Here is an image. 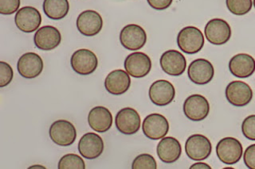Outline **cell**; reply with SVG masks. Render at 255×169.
<instances>
[{"instance_id":"obj_1","label":"cell","mask_w":255,"mask_h":169,"mask_svg":"<svg viewBox=\"0 0 255 169\" xmlns=\"http://www.w3.org/2000/svg\"><path fill=\"white\" fill-rule=\"evenodd\" d=\"M204 42L203 33L195 26H186L178 34V46L187 54H195L201 51Z\"/></svg>"},{"instance_id":"obj_2","label":"cell","mask_w":255,"mask_h":169,"mask_svg":"<svg viewBox=\"0 0 255 169\" xmlns=\"http://www.w3.org/2000/svg\"><path fill=\"white\" fill-rule=\"evenodd\" d=\"M241 142L235 137H224L216 145V154L219 161L227 165L237 164L243 157Z\"/></svg>"},{"instance_id":"obj_3","label":"cell","mask_w":255,"mask_h":169,"mask_svg":"<svg viewBox=\"0 0 255 169\" xmlns=\"http://www.w3.org/2000/svg\"><path fill=\"white\" fill-rule=\"evenodd\" d=\"M49 135L51 141L56 145L66 147L74 143L77 138V130L70 121L58 120L50 125Z\"/></svg>"},{"instance_id":"obj_4","label":"cell","mask_w":255,"mask_h":169,"mask_svg":"<svg viewBox=\"0 0 255 169\" xmlns=\"http://www.w3.org/2000/svg\"><path fill=\"white\" fill-rule=\"evenodd\" d=\"M204 34L208 42L215 46H223L231 38L229 23L222 18H213L206 24Z\"/></svg>"},{"instance_id":"obj_5","label":"cell","mask_w":255,"mask_h":169,"mask_svg":"<svg viewBox=\"0 0 255 169\" xmlns=\"http://www.w3.org/2000/svg\"><path fill=\"white\" fill-rule=\"evenodd\" d=\"M183 110L186 117L191 121H203L209 114V102L204 96L194 94L186 99Z\"/></svg>"},{"instance_id":"obj_6","label":"cell","mask_w":255,"mask_h":169,"mask_svg":"<svg viewBox=\"0 0 255 169\" xmlns=\"http://www.w3.org/2000/svg\"><path fill=\"white\" fill-rule=\"evenodd\" d=\"M70 64L74 72L81 76H88L94 73L98 68V57L91 50L82 49L73 54Z\"/></svg>"},{"instance_id":"obj_7","label":"cell","mask_w":255,"mask_h":169,"mask_svg":"<svg viewBox=\"0 0 255 169\" xmlns=\"http://www.w3.org/2000/svg\"><path fill=\"white\" fill-rule=\"evenodd\" d=\"M120 42L126 50L137 51L145 46L147 34L139 25H127L120 33Z\"/></svg>"},{"instance_id":"obj_8","label":"cell","mask_w":255,"mask_h":169,"mask_svg":"<svg viewBox=\"0 0 255 169\" xmlns=\"http://www.w3.org/2000/svg\"><path fill=\"white\" fill-rule=\"evenodd\" d=\"M142 130L148 139L160 140L166 137L169 131V122L160 113H151L143 120Z\"/></svg>"},{"instance_id":"obj_9","label":"cell","mask_w":255,"mask_h":169,"mask_svg":"<svg viewBox=\"0 0 255 169\" xmlns=\"http://www.w3.org/2000/svg\"><path fill=\"white\" fill-rule=\"evenodd\" d=\"M212 145L211 141L202 134H193L186 141L185 153L190 159L200 161L206 160L211 155Z\"/></svg>"},{"instance_id":"obj_10","label":"cell","mask_w":255,"mask_h":169,"mask_svg":"<svg viewBox=\"0 0 255 169\" xmlns=\"http://www.w3.org/2000/svg\"><path fill=\"white\" fill-rule=\"evenodd\" d=\"M225 95L231 105L243 108L248 105L253 99V90L245 82L235 80L227 85Z\"/></svg>"},{"instance_id":"obj_11","label":"cell","mask_w":255,"mask_h":169,"mask_svg":"<svg viewBox=\"0 0 255 169\" xmlns=\"http://www.w3.org/2000/svg\"><path fill=\"white\" fill-rule=\"evenodd\" d=\"M116 127L119 132L126 135H132L139 131L141 124L140 116L135 109L122 108L115 117Z\"/></svg>"},{"instance_id":"obj_12","label":"cell","mask_w":255,"mask_h":169,"mask_svg":"<svg viewBox=\"0 0 255 169\" xmlns=\"http://www.w3.org/2000/svg\"><path fill=\"white\" fill-rule=\"evenodd\" d=\"M187 75L194 84L205 85L213 80L215 68L209 60L199 58L191 62L187 69Z\"/></svg>"},{"instance_id":"obj_13","label":"cell","mask_w":255,"mask_h":169,"mask_svg":"<svg viewBox=\"0 0 255 169\" xmlns=\"http://www.w3.org/2000/svg\"><path fill=\"white\" fill-rule=\"evenodd\" d=\"M14 22L18 30L23 33L34 32L42 23V15L33 6H23L16 12Z\"/></svg>"},{"instance_id":"obj_14","label":"cell","mask_w":255,"mask_h":169,"mask_svg":"<svg viewBox=\"0 0 255 169\" xmlns=\"http://www.w3.org/2000/svg\"><path fill=\"white\" fill-rule=\"evenodd\" d=\"M76 25L78 31L84 36L94 37L102 30L103 19L98 11L87 10L78 15Z\"/></svg>"},{"instance_id":"obj_15","label":"cell","mask_w":255,"mask_h":169,"mask_svg":"<svg viewBox=\"0 0 255 169\" xmlns=\"http://www.w3.org/2000/svg\"><path fill=\"white\" fill-rule=\"evenodd\" d=\"M159 64L163 72L171 76H181L187 68L185 56L175 50L163 53L159 59Z\"/></svg>"},{"instance_id":"obj_16","label":"cell","mask_w":255,"mask_h":169,"mask_svg":"<svg viewBox=\"0 0 255 169\" xmlns=\"http://www.w3.org/2000/svg\"><path fill=\"white\" fill-rule=\"evenodd\" d=\"M124 66L129 76L134 78H143L148 75L151 71V60L144 53L134 52L126 58Z\"/></svg>"},{"instance_id":"obj_17","label":"cell","mask_w":255,"mask_h":169,"mask_svg":"<svg viewBox=\"0 0 255 169\" xmlns=\"http://www.w3.org/2000/svg\"><path fill=\"white\" fill-rule=\"evenodd\" d=\"M148 96L152 104L164 107L171 104L175 99V87L167 80H156L150 86Z\"/></svg>"},{"instance_id":"obj_18","label":"cell","mask_w":255,"mask_h":169,"mask_svg":"<svg viewBox=\"0 0 255 169\" xmlns=\"http://www.w3.org/2000/svg\"><path fill=\"white\" fill-rule=\"evenodd\" d=\"M42 57L35 53H26L20 56L17 63V69L20 76L26 79L38 77L43 71Z\"/></svg>"},{"instance_id":"obj_19","label":"cell","mask_w":255,"mask_h":169,"mask_svg":"<svg viewBox=\"0 0 255 169\" xmlns=\"http://www.w3.org/2000/svg\"><path fill=\"white\" fill-rule=\"evenodd\" d=\"M104 148L103 140L98 133H85L78 142V151L85 159H97L102 155Z\"/></svg>"},{"instance_id":"obj_20","label":"cell","mask_w":255,"mask_h":169,"mask_svg":"<svg viewBox=\"0 0 255 169\" xmlns=\"http://www.w3.org/2000/svg\"><path fill=\"white\" fill-rule=\"evenodd\" d=\"M62 35L58 29L52 26H44L37 30L34 36V42L38 50L50 51L59 46Z\"/></svg>"},{"instance_id":"obj_21","label":"cell","mask_w":255,"mask_h":169,"mask_svg":"<svg viewBox=\"0 0 255 169\" xmlns=\"http://www.w3.org/2000/svg\"><path fill=\"white\" fill-rule=\"evenodd\" d=\"M131 78L129 74L122 69L112 71L105 80L106 91L114 96H122L129 89Z\"/></svg>"},{"instance_id":"obj_22","label":"cell","mask_w":255,"mask_h":169,"mask_svg":"<svg viewBox=\"0 0 255 169\" xmlns=\"http://www.w3.org/2000/svg\"><path fill=\"white\" fill-rule=\"evenodd\" d=\"M229 70L235 77H250L255 72V58L247 54H236L230 60Z\"/></svg>"},{"instance_id":"obj_23","label":"cell","mask_w":255,"mask_h":169,"mask_svg":"<svg viewBox=\"0 0 255 169\" xmlns=\"http://www.w3.org/2000/svg\"><path fill=\"white\" fill-rule=\"evenodd\" d=\"M113 115L110 110L105 107L92 108L88 114V123L92 129L98 133H106L113 125Z\"/></svg>"},{"instance_id":"obj_24","label":"cell","mask_w":255,"mask_h":169,"mask_svg":"<svg viewBox=\"0 0 255 169\" xmlns=\"http://www.w3.org/2000/svg\"><path fill=\"white\" fill-rule=\"evenodd\" d=\"M156 153L159 160L163 163H174L181 156V145L175 137H163L157 145Z\"/></svg>"},{"instance_id":"obj_25","label":"cell","mask_w":255,"mask_h":169,"mask_svg":"<svg viewBox=\"0 0 255 169\" xmlns=\"http://www.w3.org/2000/svg\"><path fill=\"white\" fill-rule=\"evenodd\" d=\"M42 8L48 18L61 20L69 13L70 3L68 0H44Z\"/></svg>"},{"instance_id":"obj_26","label":"cell","mask_w":255,"mask_h":169,"mask_svg":"<svg viewBox=\"0 0 255 169\" xmlns=\"http://www.w3.org/2000/svg\"><path fill=\"white\" fill-rule=\"evenodd\" d=\"M227 7L231 14L242 16L249 13L253 6L252 0H226Z\"/></svg>"},{"instance_id":"obj_27","label":"cell","mask_w":255,"mask_h":169,"mask_svg":"<svg viewBox=\"0 0 255 169\" xmlns=\"http://www.w3.org/2000/svg\"><path fill=\"white\" fill-rule=\"evenodd\" d=\"M58 168L59 169H85L86 164L80 156L69 153L60 159Z\"/></svg>"},{"instance_id":"obj_28","label":"cell","mask_w":255,"mask_h":169,"mask_svg":"<svg viewBox=\"0 0 255 169\" xmlns=\"http://www.w3.org/2000/svg\"><path fill=\"white\" fill-rule=\"evenodd\" d=\"M132 169H156L157 163L155 158L150 154L143 153L135 157L131 164Z\"/></svg>"},{"instance_id":"obj_29","label":"cell","mask_w":255,"mask_h":169,"mask_svg":"<svg viewBox=\"0 0 255 169\" xmlns=\"http://www.w3.org/2000/svg\"><path fill=\"white\" fill-rule=\"evenodd\" d=\"M14 77L11 66L6 62L0 61V88L9 85Z\"/></svg>"},{"instance_id":"obj_30","label":"cell","mask_w":255,"mask_h":169,"mask_svg":"<svg viewBox=\"0 0 255 169\" xmlns=\"http://www.w3.org/2000/svg\"><path fill=\"white\" fill-rule=\"evenodd\" d=\"M242 132L250 141H255V114L246 117L242 124Z\"/></svg>"},{"instance_id":"obj_31","label":"cell","mask_w":255,"mask_h":169,"mask_svg":"<svg viewBox=\"0 0 255 169\" xmlns=\"http://www.w3.org/2000/svg\"><path fill=\"white\" fill-rule=\"evenodd\" d=\"M20 0H0V13L4 15H10L19 9Z\"/></svg>"},{"instance_id":"obj_32","label":"cell","mask_w":255,"mask_h":169,"mask_svg":"<svg viewBox=\"0 0 255 169\" xmlns=\"http://www.w3.org/2000/svg\"><path fill=\"white\" fill-rule=\"evenodd\" d=\"M243 161L248 169H255V144L247 148L243 155Z\"/></svg>"},{"instance_id":"obj_33","label":"cell","mask_w":255,"mask_h":169,"mask_svg":"<svg viewBox=\"0 0 255 169\" xmlns=\"http://www.w3.org/2000/svg\"><path fill=\"white\" fill-rule=\"evenodd\" d=\"M147 2L151 8L163 10L168 8L173 2V0H147Z\"/></svg>"},{"instance_id":"obj_34","label":"cell","mask_w":255,"mask_h":169,"mask_svg":"<svg viewBox=\"0 0 255 169\" xmlns=\"http://www.w3.org/2000/svg\"><path fill=\"white\" fill-rule=\"evenodd\" d=\"M191 169H211V166L206 163H202V162H198V163L194 164L190 167Z\"/></svg>"},{"instance_id":"obj_35","label":"cell","mask_w":255,"mask_h":169,"mask_svg":"<svg viewBox=\"0 0 255 169\" xmlns=\"http://www.w3.org/2000/svg\"><path fill=\"white\" fill-rule=\"evenodd\" d=\"M30 169H46V167H43V166H41V165H34V166L30 167Z\"/></svg>"},{"instance_id":"obj_36","label":"cell","mask_w":255,"mask_h":169,"mask_svg":"<svg viewBox=\"0 0 255 169\" xmlns=\"http://www.w3.org/2000/svg\"><path fill=\"white\" fill-rule=\"evenodd\" d=\"M254 6H255V0H253Z\"/></svg>"}]
</instances>
